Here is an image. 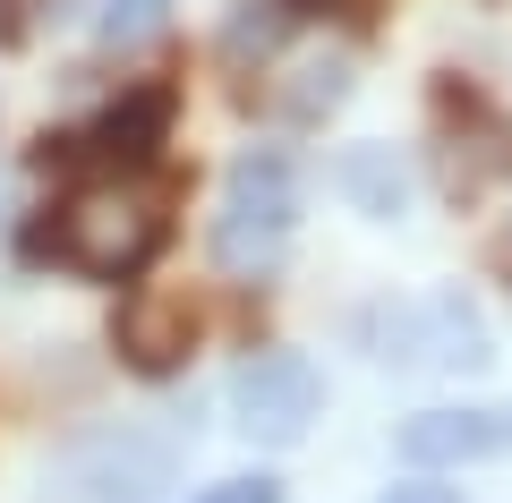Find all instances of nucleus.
Instances as JSON below:
<instances>
[{"label": "nucleus", "mask_w": 512, "mask_h": 503, "mask_svg": "<svg viewBox=\"0 0 512 503\" xmlns=\"http://www.w3.org/2000/svg\"><path fill=\"white\" fill-rule=\"evenodd\" d=\"M402 461L410 469H461V461H487V452H504L512 444V410H419V418H402Z\"/></svg>", "instance_id": "obj_8"}, {"label": "nucleus", "mask_w": 512, "mask_h": 503, "mask_svg": "<svg viewBox=\"0 0 512 503\" xmlns=\"http://www.w3.org/2000/svg\"><path fill=\"white\" fill-rule=\"evenodd\" d=\"M171 120H180V94L171 86H137L103 111L94 128H69V137H43V171H94V180H137L154 154L171 145Z\"/></svg>", "instance_id": "obj_5"}, {"label": "nucleus", "mask_w": 512, "mask_h": 503, "mask_svg": "<svg viewBox=\"0 0 512 503\" xmlns=\"http://www.w3.org/2000/svg\"><path fill=\"white\" fill-rule=\"evenodd\" d=\"M504 410H512V401H504Z\"/></svg>", "instance_id": "obj_16"}, {"label": "nucleus", "mask_w": 512, "mask_h": 503, "mask_svg": "<svg viewBox=\"0 0 512 503\" xmlns=\"http://www.w3.org/2000/svg\"><path fill=\"white\" fill-rule=\"evenodd\" d=\"M111 342H120V359L137 367V376H171V367H188V350H197V299L171 290V282H137L120 299Z\"/></svg>", "instance_id": "obj_7"}, {"label": "nucleus", "mask_w": 512, "mask_h": 503, "mask_svg": "<svg viewBox=\"0 0 512 503\" xmlns=\"http://www.w3.org/2000/svg\"><path fill=\"white\" fill-rule=\"evenodd\" d=\"M163 239H171L163 197H146L128 180H86L52 205V222L26 231V256H52L77 282H137L163 256Z\"/></svg>", "instance_id": "obj_1"}, {"label": "nucleus", "mask_w": 512, "mask_h": 503, "mask_svg": "<svg viewBox=\"0 0 512 503\" xmlns=\"http://www.w3.org/2000/svg\"><path fill=\"white\" fill-rule=\"evenodd\" d=\"M171 26V0H103V52H137V43H154Z\"/></svg>", "instance_id": "obj_11"}, {"label": "nucleus", "mask_w": 512, "mask_h": 503, "mask_svg": "<svg viewBox=\"0 0 512 503\" xmlns=\"http://www.w3.org/2000/svg\"><path fill=\"white\" fill-rule=\"evenodd\" d=\"M291 0H239L231 18H222V60H231V69H248V60H265L274 52L282 35H291Z\"/></svg>", "instance_id": "obj_10"}, {"label": "nucleus", "mask_w": 512, "mask_h": 503, "mask_svg": "<svg viewBox=\"0 0 512 503\" xmlns=\"http://www.w3.org/2000/svg\"><path fill=\"white\" fill-rule=\"evenodd\" d=\"M325 401V376H316L299 350H256L248 367L231 376V427L248 444H299Z\"/></svg>", "instance_id": "obj_6"}, {"label": "nucleus", "mask_w": 512, "mask_h": 503, "mask_svg": "<svg viewBox=\"0 0 512 503\" xmlns=\"http://www.w3.org/2000/svg\"><path fill=\"white\" fill-rule=\"evenodd\" d=\"M333 180H342V197L359 205L367 222H402L410 214V162L393 154V145H350Z\"/></svg>", "instance_id": "obj_9"}, {"label": "nucleus", "mask_w": 512, "mask_h": 503, "mask_svg": "<svg viewBox=\"0 0 512 503\" xmlns=\"http://www.w3.org/2000/svg\"><path fill=\"white\" fill-rule=\"evenodd\" d=\"M291 9H316V18L333 9V18H350V9H367V0H291Z\"/></svg>", "instance_id": "obj_15"}, {"label": "nucleus", "mask_w": 512, "mask_h": 503, "mask_svg": "<svg viewBox=\"0 0 512 503\" xmlns=\"http://www.w3.org/2000/svg\"><path fill=\"white\" fill-rule=\"evenodd\" d=\"M197 503H282V478H265V469H248V478H214Z\"/></svg>", "instance_id": "obj_13"}, {"label": "nucleus", "mask_w": 512, "mask_h": 503, "mask_svg": "<svg viewBox=\"0 0 512 503\" xmlns=\"http://www.w3.org/2000/svg\"><path fill=\"white\" fill-rule=\"evenodd\" d=\"M342 94H350V69H342V60H316V69H299V86H291L282 111H291L299 128H316L325 111H342Z\"/></svg>", "instance_id": "obj_12"}, {"label": "nucleus", "mask_w": 512, "mask_h": 503, "mask_svg": "<svg viewBox=\"0 0 512 503\" xmlns=\"http://www.w3.org/2000/svg\"><path fill=\"white\" fill-rule=\"evenodd\" d=\"M384 503H461V486H436L419 469V478H402V486H384Z\"/></svg>", "instance_id": "obj_14"}, {"label": "nucleus", "mask_w": 512, "mask_h": 503, "mask_svg": "<svg viewBox=\"0 0 512 503\" xmlns=\"http://www.w3.org/2000/svg\"><path fill=\"white\" fill-rule=\"evenodd\" d=\"M171 486H180V452L146 427H94L43 469V503H171Z\"/></svg>", "instance_id": "obj_2"}, {"label": "nucleus", "mask_w": 512, "mask_h": 503, "mask_svg": "<svg viewBox=\"0 0 512 503\" xmlns=\"http://www.w3.org/2000/svg\"><path fill=\"white\" fill-rule=\"evenodd\" d=\"M299 231V171L291 154L274 145H256V154L231 162V188H222V214H214V265L256 282V273H274V256L291 248Z\"/></svg>", "instance_id": "obj_3"}, {"label": "nucleus", "mask_w": 512, "mask_h": 503, "mask_svg": "<svg viewBox=\"0 0 512 503\" xmlns=\"http://www.w3.org/2000/svg\"><path fill=\"white\" fill-rule=\"evenodd\" d=\"M359 342L376 367H487L495 342H487V316H478L461 290H427V299H384L359 316Z\"/></svg>", "instance_id": "obj_4"}]
</instances>
